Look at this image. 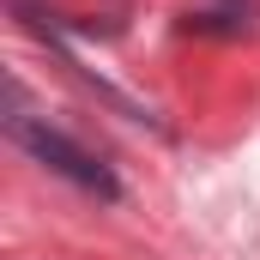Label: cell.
<instances>
[{
  "label": "cell",
  "instance_id": "6da1fadb",
  "mask_svg": "<svg viewBox=\"0 0 260 260\" xmlns=\"http://www.w3.org/2000/svg\"><path fill=\"white\" fill-rule=\"evenodd\" d=\"M6 133L43 164V170H55V176H67L73 188H85V194H97V200H121V182H115V170L97 157V151H85L73 133L61 127H49V121H30V115H12L6 121Z\"/></svg>",
  "mask_w": 260,
  "mask_h": 260
}]
</instances>
